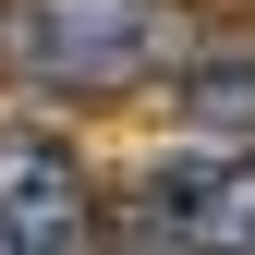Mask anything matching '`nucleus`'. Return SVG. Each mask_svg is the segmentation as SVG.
Instances as JSON below:
<instances>
[{"label":"nucleus","mask_w":255,"mask_h":255,"mask_svg":"<svg viewBox=\"0 0 255 255\" xmlns=\"http://www.w3.org/2000/svg\"><path fill=\"white\" fill-rule=\"evenodd\" d=\"M195 61L182 0H0V73L37 98H110Z\"/></svg>","instance_id":"nucleus-1"},{"label":"nucleus","mask_w":255,"mask_h":255,"mask_svg":"<svg viewBox=\"0 0 255 255\" xmlns=\"http://www.w3.org/2000/svg\"><path fill=\"white\" fill-rule=\"evenodd\" d=\"M134 207H146L182 255H255V146H207V134H195V146L146 158Z\"/></svg>","instance_id":"nucleus-2"},{"label":"nucleus","mask_w":255,"mask_h":255,"mask_svg":"<svg viewBox=\"0 0 255 255\" xmlns=\"http://www.w3.org/2000/svg\"><path fill=\"white\" fill-rule=\"evenodd\" d=\"M0 231L24 255H98V195H85V158L37 134V122H0Z\"/></svg>","instance_id":"nucleus-3"},{"label":"nucleus","mask_w":255,"mask_h":255,"mask_svg":"<svg viewBox=\"0 0 255 255\" xmlns=\"http://www.w3.org/2000/svg\"><path fill=\"white\" fill-rule=\"evenodd\" d=\"M170 98H182V122L207 146H255V49H195Z\"/></svg>","instance_id":"nucleus-4"},{"label":"nucleus","mask_w":255,"mask_h":255,"mask_svg":"<svg viewBox=\"0 0 255 255\" xmlns=\"http://www.w3.org/2000/svg\"><path fill=\"white\" fill-rule=\"evenodd\" d=\"M0 255H24V243H12V231H0Z\"/></svg>","instance_id":"nucleus-5"}]
</instances>
